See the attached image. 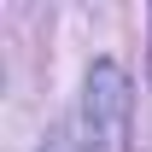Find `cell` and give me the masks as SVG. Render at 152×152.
<instances>
[{
	"label": "cell",
	"mask_w": 152,
	"mask_h": 152,
	"mask_svg": "<svg viewBox=\"0 0 152 152\" xmlns=\"http://www.w3.org/2000/svg\"><path fill=\"white\" fill-rule=\"evenodd\" d=\"M123 123H129V76L117 70L111 58H99L94 76H88V134L99 146H117Z\"/></svg>",
	"instance_id": "obj_1"
}]
</instances>
